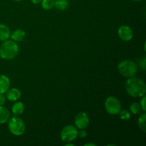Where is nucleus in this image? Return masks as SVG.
Instances as JSON below:
<instances>
[{
  "instance_id": "f257e3e1",
  "label": "nucleus",
  "mask_w": 146,
  "mask_h": 146,
  "mask_svg": "<svg viewBox=\"0 0 146 146\" xmlns=\"http://www.w3.org/2000/svg\"><path fill=\"white\" fill-rule=\"evenodd\" d=\"M125 90L133 98H141L146 93V85L141 78L130 77L125 82Z\"/></svg>"
},
{
  "instance_id": "f03ea898",
  "label": "nucleus",
  "mask_w": 146,
  "mask_h": 146,
  "mask_svg": "<svg viewBox=\"0 0 146 146\" xmlns=\"http://www.w3.org/2000/svg\"><path fill=\"white\" fill-rule=\"evenodd\" d=\"M19 53V46L13 40H6L0 46V57L9 61L15 58Z\"/></svg>"
},
{
  "instance_id": "7ed1b4c3",
  "label": "nucleus",
  "mask_w": 146,
  "mask_h": 146,
  "mask_svg": "<svg viewBox=\"0 0 146 146\" xmlns=\"http://www.w3.org/2000/svg\"><path fill=\"white\" fill-rule=\"evenodd\" d=\"M117 69L121 76L126 78L133 77L138 72V66L131 60H123L118 64Z\"/></svg>"
},
{
  "instance_id": "20e7f679",
  "label": "nucleus",
  "mask_w": 146,
  "mask_h": 146,
  "mask_svg": "<svg viewBox=\"0 0 146 146\" xmlns=\"http://www.w3.org/2000/svg\"><path fill=\"white\" fill-rule=\"evenodd\" d=\"M8 128L13 135L20 136L25 133L26 125L22 119L18 117H13L8 121Z\"/></svg>"
},
{
  "instance_id": "39448f33",
  "label": "nucleus",
  "mask_w": 146,
  "mask_h": 146,
  "mask_svg": "<svg viewBox=\"0 0 146 146\" xmlns=\"http://www.w3.org/2000/svg\"><path fill=\"white\" fill-rule=\"evenodd\" d=\"M104 106L106 112L110 115H118L121 110V102L114 96L108 97L105 101Z\"/></svg>"
},
{
  "instance_id": "423d86ee",
  "label": "nucleus",
  "mask_w": 146,
  "mask_h": 146,
  "mask_svg": "<svg viewBox=\"0 0 146 146\" xmlns=\"http://www.w3.org/2000/svg\"><path fill=\"white\" fill-rule=\"evenodd\" d=\"M60 137L63 142L69 143L74 141L78 137V130L72 125H67L61 130Z\"/></svg>"
},
{
  "instance_id": "0eeeda50",
  "label": "nucleus",
  "mask_w": 146,
  "mask_h": 146,
  "mask_svg": "<svg viewBox=\"0 0 146 146\" xmlns=\"http://www.w3.org/2000/svg\"><path fill=\"white\" fill-rule=\"evenodd\" d=\"M76 127L78 129H86L89 125V117L85 112H80L76 115L74 119Z\"/></svg>"
},
{
  "instance_id": "6e6552de",
  "label": "nucleus",
  "mask_w": 146,
  "mask_h": 146,
  "mask_svg": "<svg viewBox=\"0 0 146 146\" xmlns=\"http://www.w3.org/2000/svg\"><path fill=\"white\" fill-rule=\"evenodd\" d=\"M118 35L122 41H129L133 37V32L130 27L127 25H122L118 28Z\"/></svg>"
},
{
  "instance_id": "1a4fd4ad",
  "label": "nucleus",
  "mask_w": 146,
  "mask_h": 146,
  "mask_svg": "<svg viewBox=\"0 0 146 146\" xmlns=\"http://www.w3.org/2000/svg\"><path fill=\"white\" fill-rule=\"evenodd\" d=\"M11 81L6 75H0V94H5L10 88Z\"/></svg>"
},
{
  "instance_id": "9d476101",
  "label": "nucleus",
  "mask_w": 146,
  "mask_h": 146,
  "mask_svg": "<svg viewBox=\"0 0 146 146\" xmlns=\"http://www.w3.org/2000/svg\"><path fill=\"white\" fill-rule=\"evenodd\" d=\"M6 93V98L10 101H17L21 98V91L17 88H9Z\"/></svg>"
},
{
  "instance_id": "9b49d317",
  "label": "nucleus",
  "mask_w": 146,
  "mask_h": 146,
  "mask_svg": "<svg viewBox=\"0 0 146 146\" xmlns=\"http://www.w3.org/2000/svg\"><path fill=\"white\" fill-rule=\"evenodd\" d=\"M11 40L15 42H20L22 41L26 37V32L23 29H17L14 30L10 35Z\"/></svg>"
},
{
  "instance_id": "f8f14e48",
  "label": "nucleus",
  "mask_w": 146,
  "mask_h": 146,
  "mask_svg": "<svg viewBox=\"0 0 146 146\" xmlns=\"http://www.w3.org/2000/svg\"><path fill=\"white\" fill-rule=\"evenodd\" d=\"M11 35L10 29L7 25L0 23V41H4L9 39Z\"/></svg>"
},
{
  "instance_id": "ddd939ff",
  "label": "nucleus",
  "mask_w": 146,
  "mask_h": 146,
  "mask_svg": "<svg viewBox=\"0 0 146 146\" xmlns=\"http://www.w3.org/2000/svg\"><path fill=\"white\" fill-rule=\"evenodd\" d=\"M10 118V113L8 108L4 106H0V125L8 122Z\"/></svg>"
},
{
  "instance_id": "4468645a",
  "label": "nucleus",
  "mask_w": 146,
  "mask_h": 146,
  "mask_svg": "<svg viewBox=\"0 0 146 146\" xmlns=\"http://www.w3.org/2000/svg\"><path fill=\"white\" fill-rule=\"evenodd\" d=\"M25 107H24V104L22 102L20 101H17L15 102V104L12 106L11 108V111H12L13 114L15 115H19L24 113Z\"/></svg>"
},
{
  "instance_id": "2eb2a0df",
  "label": "nucleus",
  "mask_w": 146,
  "mask_h": 146,
  "mask_svg": "<svg viewBox=\"0 0 146 146\" xmlns=\"http://www.w3.org/2000/svg\"><path fill=\"white\" fill-rule=\"evenodd\" d=\"M54 7L58 11H64L68 7V0H54Z\"/></svg>"
},
{
  "instance_id": "dca6fc26",
  "label": "nucleus",
  "mask_w": 146,
  "mask_h": 146,
  "mask_svg": "<svg viewBox=\"0 0 146 146\" xmlns=\"http://www.w3.org/2000/svg\"><path fill=\"white\" fill-rule=\"evenodd\" d=\"M145 121H146V114L144 112L143 113H142L141 115H140V117L138 118V127H139L140 129L144 133L146 132Z\"/></svg>"
},
{
  "instance_id": "f3484780",
  "label": "nucleus",
  "mask_w": 146,
  "mask_h": 146,
  "mask_svg": "<svg viewBox=\"0 0 146 146\" xmlns=\"http://www.w3.org/2000/svg\"><path fill=\"white\" fill-rule=\"evenodd\" d=\"M41 7L44 10H50L54 7V0H42Z\"/></svg>"
},
{
  "instance_id": "a211bd4d",
  "label": "nucleus",
  "mask_w": 146,
  "mask_h": 146,
  "mask_svg": "<svg viewBox=\"0 0 146 146\" xmlns=\"http://www.w3.org/2000/svg\"><path fill=\"white\" fill-rule=\"evenodd\" d=\"M141 107L138 103H133L130 106V111L133 114H138L141 112Z\"/></svg>"
},
{
  "instance_id": "6ab92c4d",
  "label": "nucleus",
  "mask_w": 146,
  "mask_h": 146,
  "mask_svg": "<svg viewBox=\"0 0 146 146\" xmlns=\"http://www.w3.org/2000/svg\"><path fill=\"white\" fill-rule=\"evenodd\" d=\"M118 114L122 121H128L131 118V113L128 110H121Z\"/></svg>"
},
{
  "instance_id": "aec40b11",
  "label": "nucleus",
  "mask_w": 146,
  "mask_h": 146,
  "mask_svg": "<svg viewBox=\"0 0 146 146\" xmlns=\"http://www.w3.org/2000/svg\"><path fill=\"white\" fill-rule=\"evenodd\" d=\"M145 102H146V97L145 96H143L141 97V104H140V106L141 107V109L145 112L146 110V107H145Z\"/></svg>"
},
{
  "instance_id": "412c9836",
  "label": "nucleus",
  "mask_w": 146,
  "mask_h": 146,
  "mask_svg": "<svg viewBox=\"0 0 146 146\" xmlns=\"http://www.w3.org/2000/svg\"><path fill=\"white\" fill-rule=\"evenodd\" d=\"M78 136L81 138H85L87 136L86 131L84 129L80 130V131H78Z\"/></svg>"
},
{
  "instance_id": "4be33fe9",
  "label": "nucleus",
  "mask_w": 146,
  "mask_h": 146,
  "mask_svg": "<svg viewBox=\"0 0 146 146\" xmlns=\"http://www.w3.org/2000/svg\"><path fill=\"white\" fill-rule=\"evenodd\" d=\"M7 98L4 94H0V106H4L6 104Z\"/></svg>"
},
{
  "instance_id": "5701e85b",
  "label": "nucleus",
  "mask_w": 146,
  "mask_h": 146,
  "mask_svg": "<svg viewBox=\"0 0 146 146\" xmlns=\"http://www.w3.org/2000/svg\"><path fill=\"white\" fill-rule=\"evenodd\" d=\"M141 66L143 70L145 69V58H143L142 61H141Z\"/></svg>"
},
{
  "instance_id": "b1692460",
  "label": "nucleus",
  "mask_w": 146,
  "mask_h": 146,
  "mask_svg": "<svg viewBox=\"0 0 146 146\" xmlns=\"http://www.w3.org/2000/svg\"><path fill=\"white\" fill-rule=\"evenodd\" d=\"M42 0H31V2L34 4H40Z\"/></svg>"
},
{
  "instance_id": "393cba45",
  "label": "nucleus",
  "mask_w": 146,
  "mask_h": 146,
  "mask_svg": "<svg viewBox=\"0 0 146 146\" xmlns=\"http://www.w3.org/2000/svg\"><path fill=\"white\" fill-rule=\"evenodd\" d=\"M84 145L85 146H96V144L94 143H88L84 144Z\"/></svg>"
},
{
  "instance_id": "a878e982",
  "label": "nucleus",
  "mask_w": 146,
  "mask_h": 146,
  "mask_svg": "<svg viewBox=\"0 0 146 146\" xmlns=\"http://www.w3.org/2000/svg\"><path fill=\"white\" fill-rule=\"evenodd\" d=\"M65 146H74V144L71 143V142H69V143H66Z\"/></svg>"
},
{
  "instance_id": "bb28decb",
  "label": "nucleus",
  "mask_w": 146,
  "mask_h": 146,
  "mask_svg": "<svg viewBox=\"0 0 146 146\" xmlns=\"http://www.w3.org/2000/svg\"><path fill=\"white\" fill-rule=\"evenodd\" d=\"M132 1H143V0H132Z\"/></svg>"
},
{
  "instance_id": "cd10ccee",
  "label": "nucleus",
  "mask_w": 146,
  "mask_h": 146,
  "mask_svg": "<svg viewBox=\"0 0 146 146\" xmlns=\"http://www.w3.org/2000/svg\"><path fill=\"white\" fill-rule=\"evenodd\" d=\"M14 1H22V0H14Z\"/></svg>"
}]
</instances>
